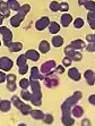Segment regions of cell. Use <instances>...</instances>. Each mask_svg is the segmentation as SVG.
I'll return each instance as SVG.
<instances>
[{"label":"cell","instance_id":"6da1fadb","mask_svg":"<svg viewBox=\"0 0 95 126\" xmlns=\"http://www.w3.org/2000/svg\"><path fill=\"white\" fill-rule=\"evenodd\" d=\"M0 34L3 36V43L8 47L9 44L13 42V33L12 31L6 26H0Z\"/></svg>","mask_w":95,"mask_h":126},{"label":"cell","instance_id":"7a4b0ae2","mask_svg":"<svg viewBox=\"0 0 95 126\" xmlns=\"http://www.w3.org/2000/svg\"><path fill=\"white\" fill-rule=\"evenodd\" d=\"M57 67V65H55V62L54 60H48V62H45L42 66H41V74H45V75H48V74H51L52 72H53V69Z\"/></svg>","mask_w":95,"mask_h":126},{"label":"cell","instance_id":"3957f363","mask_svg":"<svg viewBox=\"0 0 95 126\" xmlns=\"http://www.w3.org/2000/svg\"><path fill=\"white\" fill-rule=\"evenodd\" d=\"M13 60L8 57H1L0 58V69L3 70V72H9V70L13 68Z\"/></svg>","mask_w":95,"mask_h":126},{"label":"cell","instance_id":"277c9868","mask_svg":"<svg viewBox=\"0 0 95 126\" xmlns=\"http://www.w3.org/2000/svg\"><path fill=\"white\" fill-rule=\"evenodd\" d=\"M44 83H45V85L48 86V88H55V86H58V84H59V79H58L57 76H54V75H52L51 74H48L43 79Z\"/></svg>","mask_w":95,"mask_h":126},{"label":"cell","instance_id":"5b68a950","mask_svg":"<svg viewBox=\"0 0 95 126\" xmlns=\"http://www.w3.org/2000/svg\"><path fill=\"white\" fill-rule=\"evenodd\" d=\"M49 24H50L49 17L44 16V17L40 18V19L35 23V27H36V30H38V31H43L44 29H46V27L49 26Z\"/></svg>","mask_w":95,"mask_h":126},{"label":"cell","instance_id":"8992f818","mask_svg":"<svg viewBox=\"0 0 95 126\" xmlns=\"http://www.w3.org/2000/svg\"><path fill=\"white\" fill-rule=\"evenodd\" d=\"M24 17H25V15L20 14V13H17L16 15H14V16L10 18V24H12V26L18 27L20 25V23L23 22Z\"/></svg>","mask_w":95,"mask_h":126},{"label":"cell","instance_id":"52a82bcc","mask_svg":"<svg viewBox=\"0 0 95 126\" xmlns=\"http://www.w3.org/2000/svg\"><path fill=\"white\" fill-rule=\"evenodd\" d=\"M44 75L41 74V72L39 70L38 67H33L31 69V79L29 81H38V79H43Z\"/></svg>","mask_w":95,"mask_h":126},{"label":"cell","instance_id":"ba28073f","mask_svg":"<svg viewBox=\"0 0 95 126\" xmlns=\"http://www.w3.org/2000/svg\"><path fill=\"white\" fill-rule=\"evenodd\" d=\"M25 56L27 59H29V60H32V62H38L39 59H40V53L36 51V50H27L25 53Z\"/></svg>","mask_w":95,"mask_h":126},{"label":"cell","instance_id":"9c48e42d","mask_svg":"<svg viewBox=\"0 0 95 126\" xmlns=\"http://www.w3.org/2000/svg\"><path fill=\"white\" fill-rule=\"evenodd\" d=\"M68 76H69L72 81H76V82L81 79V73H79V70L75 67L70 68V69L68 70Z\"/></svg>","mask_w":95,"mask_h":126},{"label":"cell","instance_id":"30bf717a","mask_svg":"<svg viewBox=\"0 0 95 126\" xmlns=\"http://www.w3.org/2000/svg\"><path fill=\"white\" fill-rule=\"evenodd\" d=\"M85 79H86L87 83H88L89 85H94L95 84V73L93 72L92 69H87L86 72H85Z\"/></svg>","mask_w":95,"mask_h":126},{"label":"cell","instance_id":"8fae6325","mask_svg":"<svg viewBox=\"0 0 95 126\" xmlns=\"http://www.w3.org/2000/svg\"><path fill=\"white\" fill-rule=\"evenodd\" d=\"M69 47H71L74 50H81V49H83V48H85V42L83 41V40H74V41H71L70 42V44H69Z\"/></svg>","mask_w":95,"mask_h":126},{"label":"cell","instance_id":"7c38bea8","mask_svg":"<svg viewBox=\"0 0 95 126\" xmlns=\"http://www.w3.org/2000/svg\"><path fill=\"white\" fill-rule=\"evenodd\" d=\"M71 115L74 116V117H76V118L81 117V116L84 115V109H83V107L75 105V106H74V107L71 108Z\"/></svg>","mask_w":95,"mask_h":126},{"label":"cell","instance_id":"4fadbf2b","mask_svg":"<svg viewBox=\"0 0 95 126\" xmlns=\"http://www.w3.org/2000/svg\"><path fill=\"white\" fill-rule=\"evenodd\" d=\"M61 25H62L63 27H67L69 26V24L72 22V16L70 14H63L62 16H61Z\"/></svg>","mask_w":95,"mask_h":126},{"label":"cell","instance_id":"5bb4252c","mask_svg":"<svg viewBox=\"0 0 95 126\" xmlns=\"http://www.w3.org/2000/svg\"><path fill=\"white\" fill-rule=\"evenodd\" d=\"M48 29H49V32L51 34H57L60 31V24L57 23V22H50Z\"/></svg>","mask_w":95,"mask_h":126},{"label":"cell","instance_id":"9a60e30c","mask_svg":"<svg viewBox=\"0 0 95 126\" xmlns=\"http://www.w3.org/2000/svg\"><path fill=\"white\" fill-rule=\"evenodd\" d=\"M39 50H40L41 53H46L50 51V43L46 40H43L41 41L40 44H39Z\"/></svg>","mask_w":95,"mask_h":126},{"label":"cell","instance_id":"2e32d148","mask_svg":"<svg viewBox=\"0 0 95 126\" xmlns=\"http://www.w3.org/2000/svg\"><path fill=\"white\" fill-rule=\"evenodd\" d=\"M12 108V102L8 100H1L0 101V110L2 112H8Z\"/></svg>","mask_w":95,"mask_h":126},{"label":"cell","instance_id":"e0dca14e","mask_svg":"<svg viewBox=\"0 0 95 126\" xmlns=\"http://www.w3.org/2000/svg\"><path fill=\"white\" fill-rule=\"evenodd\" d=\"M0 12H1L3 17H9V15H10V9H9L7 2H3V1L0 2Z\"/></svg>","mask_w":95,"mask_h":126},{"label":"cell","instance_id":"ac0fdd59","mask_svg":"<svg viewBox=\"0 0 95 126\" xmlns=\"http://www.w3.org/2000/svg\"><path fill=\"white\" fill-rule=\"evenodd\" d=\"M8 48L12 52H18V51H20V50L23 49V44L20 43V42H12L8 46Z\"/></svg>","mask_w":95,"mask_h":126},{"label":"cell","instance_id":"d6986e66","mask_svg":"<svg viewBox=\"0 0 95 126\" xmlns=\"http://www.w3.org/2000/svg\"><path fill=\"white\" fill-rule=\"evenodd\" d=\"M7 5H8L10 10H15V12H18L20 8V5L18 3L17 0H8V1H7Z\"/></svg>","mask_w":95,"mask_h":126},{"label":"cell","instance_id":"ffe728a7","mask_svg":"<svg viewBox=\"0 0 95 126\" xmlns=\"http://www.w3.org/2000/svg\"><path fill=\"white\" fill-rule=\"evenodd\" d=\"M63 44V38L60 36V35H55L52 38V46L55 48H59Z\"/></svg>","mask_w":95,"mask_h":126},{"label":"cell","instance_id":"44dd1931","mask_svg":"<svg viewBox=\"0 0 95 126\" xmlns=\"http://www.w3.org/2000/svg\"><path fill=\"white\" fill-rule=\"evenodd\" d=\"M31 116L34 119H43L44 118V114L41 110H39V109H32V111H31Z\"/></svg>","mask_w":95,"mask_h":126},{"label":"cell","instance_id":"7402d4cb","mask_svg":"<svg viewBox=\"0 0 95 126\" xmlns=\"http://www.w3.org/2000/svg\"><path fill=\"white\" fill-rule=\"evenodd\" d=\"M87 18H88V23L91 29L95 30V12H89L87 15Z\"/></svg>","mask_w":95,"mask_h":126},{"label":"cell","instance_id":"603a6c76","mask_svg":"<svg viewBox=\"0 0 95 126\" xmlns=\"http://www.w3.org/2000/svg\"><path fill=\"white\" fill-rule=\"evenodd\" d=\"M19 110H20V112L23 115H31V111H32V107L29 105H26V103H24L22 107L19 108Z\"/></svg>","mask_w":95,"mask_h":126},{"label":"cell","instance_id":"cb8c5ba5","mask_svg":"<svg viewBox=\"0 0 95 126\" xmlns=\"http://www.w3.org/2000/svg\"><path fill=\"white\" fill-rule=\"evenodd\" d=\"M20 97L23 100H26V101H31L32 98H33V94L31 92H28L27 90H23V91L20 92Z\"/></svg>","mask_w":95,"mask_h":126},{"label":"cell","instance_id":"d4e9b609","mask_svg":"<svg viewBox=\"0 0 95 126\" xmlns=\"http://www.w3.org/2000/svg\"><path fill=\"white\" fill-rule=\"evenodd\" d=\"M12 103L15 106V107H16V108H18V109H19L20 107L24 105V102L17 97V95H14V97L12 98Z\"/></svg>","mask_w":95,"mask_h":126},{"label":"cell","instance_id":"484cf974","mask_svg":"<svg viewBox=\"0 0 95 126\" xmlns=\"http://www.w3.org/2000/svg\"><path fill=\"white\" fill-rule=\"evenodd\" d=\"M19 86L23 89V90H27V89L31 86V81L27 79H22L19 81Z\"/></svg>","mask_w":95,"mask_h":126},{"label":"cell","instance_id":"4316f807","mask_svg":"<svg viewBox=\"0 0 95 126\" xmlns=\"http://www.w3.org/2000/svg\"><path fill=\"white\" fill-rule=\"evenodd\" d=\"M26 60H27V58H26L25 55H20V56L17 58V66H18V67H22V66L27 65Z\"/></svg>","mask_w":95,"mask_h":126},{"label":"cell","instance_id":"83f0119b","mask_svg":"<svg viewBox=\"0 0 95 126\" xmlns=\"http://www.w3.org/2000/svg\"><path fill=\"white\" fill-rule=\"evenodd\" d=\"M85 8L88 10V12H95V2L92 1V0H87L86 3L84 5Z\"/></svg>","mask_w":95,"mask_h":126},{"label":"cell","instance_id":"f1b7e54d","mask_svg":"<svg viewBox=\"0 0 95 126\" xmlns=\"http://www.w3.org/2000/svg\"><path fill=\"white\" fill-rule=\"evenodd\" d=\"M50 10L51 12H58V10H60V3L58 2V1H52L51 3H50Z\"/></svg>","mask_w":95,"mask_h":126},{"label":"cell","instance_id":"f546056e","mask_svg":"<svg viewBox=\"0 0 95 126\" xmlns=\"http://www.w3.org/2000/svg\"><path fill=\"white\" fill-rule=\"evenodd\" d=\"M84 19L83 18H81V17H78V18H76L75 21H74V26L76 27V29H81V27L84 26Z\"/></svg>","mask_w":95,"mask_h":126},{"label":"cell","instance_id":"4dcf8cb0","mask_svg":"<svg viewBox=\"0 0 95 126\" xmlns=\"http://www.w3.org/2000/svg\"><path fill=\"white\" fill-rule=\"evenodd\" d=\"M29 10H31V6H29V5H23V6H20L19 10H18L17 13H20V14H23V15H26Z\"/></svg>","mask_w":95,"mask_h":126},{"label":"cell","instance_id":"1f68e13d","mask_svg":"<svg viewBox=\"0 0 95 126\" xmlns=\"http://www.w3.org/2000/svg\"><path fill=\"white\" fill-rule=\"evenodd\" d=\"M72 63V59L70 58V57H65V58L62 59V66L63 67H69L70 65H71Z\"/></svg>","mask_w":95,"mask_h":126},{"label":"cell","instance_id":"d6a6232c","mask_svg":"<svg viewBox=\"0 0 95 126\" xmlns=\"http://www.w3.org/2000/svg\"><path fill=\"white\" fill-rule=\"evenodd\" d=\"M43 120H44V123L45 124H52L53 123V116L50 115V114H46V115H44Z\"/></svg>","mask_w":95,"mask_h":126},{"label":"cell","instance_id":"836d02e7","mask_svg":"<svg viewBox=\"0 0 95 126\" xmlns=\"http://www.w3.org/2000/svg\"><path fill=\"white\" fill-rule=\"evenodd\" d=\"M72 60H75V62H81V59H83V55H81V52H78V51H76L74 55H72L71 57Z\"/></svg>","mask_w":95,"mask_h":126},{"label":"cell","instance_id":"e575fe53","mask_svg":"<svg viewBox=\"0 0 95 126\" xmlns=\"http://www.w3.org/2000/svg\"><path fill=\"white\" fill-rule=\"evenodd\" d=\"M17 88V85L15 82H7V89H8L9 91H15Z\"/></svg>","mask_w":95,"mask_h":126},{"label":"cell","instance_id":"d590c367","mask_svg":"<svg viewBox=\"0 0 95 126\" xmlns=\"http://www.w3.org/2000/svg\"><path fill=\"white\" fill-rule=\"evenodd\" d=\"M87 51H91V52H95V41L89 42V44L86 47Z\"/></svg>","mask_w":95,"mask_h":126},{"label":"cell","instance_id":"8d00e7d4","mask_svg":"<svg viewBox=\"0 0 95 126\" xmlns=\"http://www.w3.org/2000/svg\"><path fill=\"white\" fill-rule=\"evenodd\" d=\"M60 10L61 12H68V10H69V5L67 2H61L60 3Z\"/></svg>","mask_w":95,"mask_h":126},{"label":"cell","instance_id":"74e56055","mask_svg":"<svg viewBox=\"0 0 95 126\" xmlns=\"http://www.w3.org/2000/svg\"><path fill=\"white\" fill-rule=\"evenodd\" d=\"M18 68H19L18 73L22 74V75L26 74V73H27V70H28V66H27V65H25V66H22V67H18Z\"/></svg>","mask_w":95,"mask_h":126},{"label":"cell","instance_id":"f35d334b","mask_svg":"<svg viewBox=\"0 0 95 126\" xmlns=\"http://www.w3.org/2000/svg\"><path fill=\"white\" fill-rule=\"evenodd\" d=\"M7 79V75L3 70H0V83H3Z\"/></svg>","mask_w":95,"mask_h":126},{"label":"cell","instance_id":"ab89813d","mask_svg":"<svg viewBox=\"0 0 95 126\" xmlns=\"http://www.w3.org/2000/svg\"><path fill=\"white\" fill-rule=\"evenodd\" d=\"M7 82H16V75H14V74H8V75H7Z\"/></svg>","mask_w":95,"mask_h":126},{"label":"cell","instance_id":"60d3db41","mask_svg":"<svg viewBox=\"0 0 95 126\" xmlns=\"http://www.w3.org/2000/svg\"><path fill=\"white\" fill-rule=\"evenodd\" d=\"M55 73L57 74H62L63 72H65V67H63L62 65H61V66H57V67H55V70H54Z\"/></svg>","mask_w":95,"mask_h":126},{"label":"cell","instance_id":"b9f144b4","mask_svg":"<svg viewBox=\"0 0 95 126\" xmlns=\"http://www.w3.org/2000/svg\"><path fill=\"white\" fill-rule=\"evenodd\" d=\"M86 40L88 42H93V41H95V35L94 34H88L86 36Z\"/></svg>","mask_w":95,"mask_h":126},{"label":"cell","instance_id":"7bdbcfd3","mask_svg":"<svg viewBox=\"0 0 95 126\" xmlns=\"http://www.w3.org/2000/svg\"><path fill=\"white\" fill-rule=\"evenodd\" d=\"M88 101H89V103H91V105L95 106V94H92V95H89Z\"/></svg>","mask_w":95,"mask_h":126},{"label":"cell","instance_id":"ee69618b","mask_svg":"<svg viewBox=\"0 0 95 126\" xmlns=\"http://www.w3.org/2000/svg\"><path fill=\"white\" fill-rule=\"evenodd\" d=\"M81 125H83V126H91V122H89L88 119H83Z\"/></svg>","mask_w":95,"mask_h":126},{"label":"cell","instance_id":"f6af8a7d","mask_svg":"<svg viewBox=\"0 0 95 126\" xmlns=\"http://www.w3.org/2000/svg\"><path fill=\"white\" fill-rule=\"evenodd\" d=\"M86 1H87V0H78V3H79L81 6H84V5L86 3Z\"/></svg>","mask_w":95,"mask_h":126},{"label":"cell","instance_id":"bcb514c9","mask_svg":"<svg viewBox=\"0 0 95 126\" xmlns=\"http://www.w3.org/2000/svg\"><path fill=\"white\" fill-rule=\"evenodd\" d=\"M3 18L5 17H3L2 15H0V26H1V24H2V22H3Z\"/></svg>","mask_w":95,"mask_h":126},{"label":"cell","instance_id":"7dc6e473","mask_svg":"<svg viewBox=\"0 0 95 126\" xmlns=\"http://www.w3.org/2000/svg\"><path fill=\"white\" fill-rule=\"evenodd\" d=\"M18 126H26V125H25V124H19Z\"/></svg>","mask_w":95,"mask_h":126},{"label":"cell","instance_id":"c3c4849f","mask_svg":"<svg viewBox=\"0 0 95 126\" xmlns=\"http://www.w3.org/2000/svg\"><path fill=\"white\" fill-rule=\"evenodd\" d=\"M0 2H2V0H0Z\"/></svg>","mask_w":95,"mask_h":126},{"label":"cell","instance_id":"681fc988","mask_svg":"<svg viewBox=\"0 0 95 126\" xmlns=\"http://www.w3.org/2000/svg\"><path fill=\"white\" fill-rule=\"evenodd\" d=\"M0 46H1V41H0Z\"/></svg>","mask_w":95,"mask_h":126},{"label":"cell","instance_id":"f907efd6","mask_svg":"<svg viewBox=\"0 0 95 126\" xmlns=\"http://www.w3.org/2000/svg\"><path fill=\"white\" fill-rule=\"evenodd\" d=\"M0 101H1V100H0Z\"/></svg>","mask_w":95,"mask_h":126}]
</instances>
